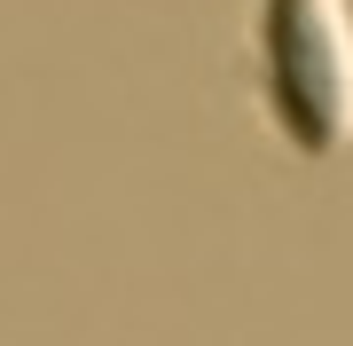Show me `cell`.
<instances>
[{
    "label": "cell",
    "instance_id": "cell-1",
    "mask_svg": "<svg viewBox=\"0 0 353 346\" xmlns=\"http://www.w3.org/2000/svg\"><path fill=\"white\" fill-rule=\"evenodd\" d=\"M252 71L275 134L306 166L353 150V16L345 0H259Z\"/></svg>",
    "mask_w": 353,
    "mask_h": 346
}]
</instances>
